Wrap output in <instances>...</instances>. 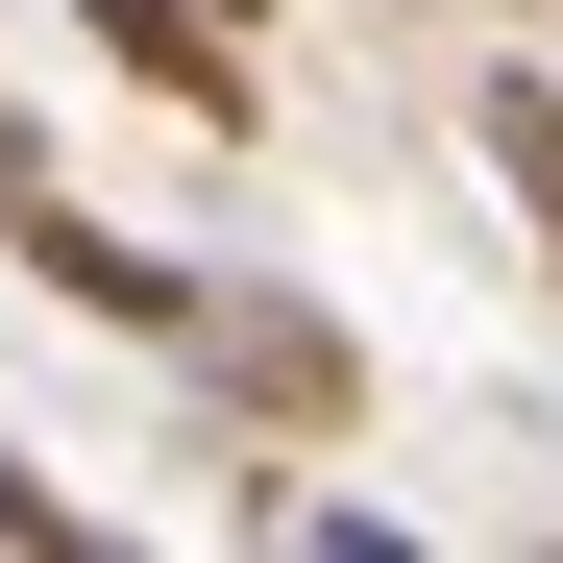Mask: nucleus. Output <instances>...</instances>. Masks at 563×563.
Here are the masks:
<instances>
[{
    "mask_svg": "<svg viewBox=\"0 0 563 563\" xmlns=\"http://www.w3.org/2000/svg\"><path fill=\"white\" fill-rule=\"evenodd\" d=\"M172 393H221L245 441H343L367 417V343L319 295H269V269H197V319H172Z\"/></svg>",
    "mask_w": 563,
    "mask_h": 563,
    "instance_id": "1",
    "label": "nucleus"
},
{
    "mask_svg": "<svg viewBox=\"0 0 563 563\" xmlns=\"http://www.w3.org/2000/svg\"><path fill=\"white\" fill-rule=\"evenodd\" d=\"M74 49H99L123 99H172L197 147H245V123H269V74H245V25H221V0H74Z\"/></svg>",
    "mask_w": 563,
    "mask_h": 563,
    "instance_id": "2",
    "label": "nucleus"
},
{
    "mask_svg": "<svg viewBox=\"0 0 563 563\" xmlns=\"http://www.w3.org/2000/svg\"><path fill=\"white\" fill-rule=\"evenodd\" d=\"M0 245H25V295H74L99 343H147V367H172V319H197V269H147L123 221H74L49 172H25V197H0Z\"/></svg>",
    "mask_w": 563,
    "mask_h": 563,
    "instance_id": "3",
    "label": "nucleus"
},
{
    "mask_svg": "<svg viewBox=\"0 0 563 563\" xmlns=\"http://www.w3.org/2000/svg\"><path fill=\"white\" fill-rule=\"evenodd\" d=\"M465 147L515 172V221L563 245V74H465Z\"/></svg>",
    "mask_w": 563,
    "mask_h": 563,
    "instance_id": "4",
    "label": "nucleus"
},
{
    "mask_svg": "<svg viewBox=\"0 0 563 563\" xmlns=\"http://www.w3.org/2000/svg\"><path fill=\"white\" fill-rule=\"evenodd\" d=\"M0 563H99V515H74V490H49L25 441H0Z\"/></svg>",
    "mask_w": 563,
    "mask_h": 563,
    "instance_id": "5",
    "label": "nucleus"
},
{
    "mask_svg": "<svg viewBox=\"0 0 563 563\" xmlns=\"http://www.w3.org/2000/svg\"><path fill=\"white\" fill-rule=\"evenodd\" d=\"M25 172H49V123H25V99H0V197H25Z\"/></svg>",
    "mask_w": 563,
    "mask_h": 563,
    "instance_id": "6",
    "label": "nucleus"
}]
</instances>
